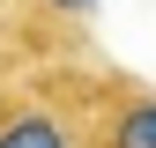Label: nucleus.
Listing matches in <instances>:
<instances>
[{
    "label": "nucleus",
    "mask_w": 156,
    "mask_h": 148,
    "mask_svg": "<svg viewBox=\"0 0 156 148\" xmlns=\"http://www.w3.org/2000/svg\"><path fill=\"white\" fill-rule=\"evenodd\" d=\"M0 148H89V119L60 96H0Z\"/></svg>",
    "instance_id": "1"
},
{
    "label": "nucleus",
    "mask_w": 156,
    "mask_h": 148,
    "mask_svg": "<svg viewBox=\"0 0 156 148\" xmlns=\"http://www.w3.org/2000/svg\"><path fill=\"white\" fill-rule=\"evenodd\" d=\"M89 148H156V96L134 89V96H119L104 119H89Z\"/></svg>",
    "instance_id": "2"
},
{
    "label": "nucleus",
    "mask_w": 156,
    "mask_h": 148,
    "mask_svg": "<svg viewBox=\"0 0 156 148\" xmlns=\"http://www.w3.org/2000/svg\"><path fill=\"white\" fill-rule=\"evenodd\" d=\"M52 8H74V15H82V8H97V0H52Z\"/></svg>",
    "instance_id": "3"
}]
</instances>
